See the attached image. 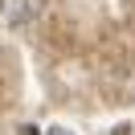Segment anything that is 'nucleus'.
<instances>
[{"label": "nucleus", "instance_id": "1", "mask_svg": "<svg viewBox=\"0 0 135 135\" xmlns=\"http://www.w3.org/2000/svg\"><path fill=\"white\" fill-rule=\"evenodd\" d=\"M45 0H0V17L8 29H29L37 17H41Z\"/></svg>", "mask_w": 135, "mask_h": 135}, {"label": "nucleus", "instance_id": "2", "mask_svg": "<svg viewBox=\"0 0 135 135\" xmlns=\"http://www.w3.org/2000/svg\"><path fill=\"white\" fill-rule=\"evenodd\" d=\"M45 135H74L70 127H53V131H45Z\"/></svg>", "mask_w": 135, "mask_h": 135}]
</instances>
